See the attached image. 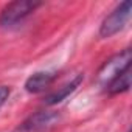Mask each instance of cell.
Returning <instances> with one entry per match:
<instances>
[{"mask_svg":"<svg viewBox=\"0 0 132 132\" xmlns=\"http://www.w3.org/2000/svg\"><path fill=\"white\" fill-rule=\"evenodd\" d=\"M40 6H42L40 2H31V0L11 2L0 13V27L2 28H13L19 23H22L28 16H31Z\"/></svg>","mask_w":132,"mask_h":132,"instance_id":"obj_1","label":"cell"},{"mask_svg":"<svg viewBox=\"0 0 132 132\" xmlns=\"http://www.w3.org/2000/svg\"><path fill=\"white\" fill-rule=\"evenodd\" d=\"M130 11H132V3L129 0L117 5L112 13L109 16L104 17V20L101 22L100 27V37L103 39H109L112 36H115L117 33H120L129 22L130 19Z\"/></svg>","mask_w":132,"mask_h":132,"instance_id":"obj_2","label":"cell"},{"mask_svg":"<svg viewBox=\"0 0 132 132\" xmlns=\"http://www.w3.org/2000/svg\"><path fill=\"white\" fill-rule=\"evenodd\" d=\"M130 48H124L123 51L113 54L110 59H107L98 70V75H96V81L100 86L106 87L107 82H110L118 73H121L124 69L130 67Z\"/></svg>","mask_w":132,"mask_h":132,"instance_id":"obj_3","label":"cell"},{"mask_svg":"<svg viewBox=\"0 0 132 132\" xmlns=\"http://www.w3.org/2000/svg\"><path fill=\"white\" fill-rule=\"evenodd\" d=\"M61 120V115L54 110H39L25 118L11 132H48Z\"/></svg>","mask_w":132,"mask_h":132,"instance_id":"obj_4","label":"cell"},{"mask_svg":"<svg viewBox=\"0 0 132 132\" xmlns=\"http://www.w3.org/2000/svg\"><path fill=\"white\" fill-rule=\"evenodd\" d=\"M56 79H57L56 72H36L27 78L25 90L28 93H42L48 90Z\"/></svg>","mask_w":132,"mask_h":132,"instance_id":"obj_5","label":"cell"},{"mask_svg":"<svg viewBox=\"0 0 132 132\" xmlns=\"http://www.w3.org/2000/svg\"><path fill=\"white\" fill-rule=\"evenodd\" d=\"M82 79H84V76H82V75H76L73 79H70L69 82H65L64 86H61L57 90H54V92L48 93V95L44 98V103H45L47 106L59 104L61 101H64L69 95H72V93L79 87V84L82 82Z\"/></svg>","mask_w":132,"mask_h":132,"instance_id":"obj_6","label":"cell"},{"mask_svg":"<svg viewBox=\"0 0 132 132\" xmlns=\"http://www.w3.org/2000/svg\"><path fill=\"white\" fill-rule=\"evenodd\" d=\"M130 89V67L124 69L121 73H118L110 82H107V86L104 87V90L109 95H120L124 93Z\"/></svg>","mask_w":132,"mask_h":132,"instance_id":"obj_7","label":"cell"},{"mask_svg":"<svg viewBox=\"0 0 132 132\" xmlns=\"http://www.w3.org/2000/svg\"><path fill=\"white\" fill-rule=\"evenodd\" d=\"M10 93H11V89L8 86H0V109H2V106L10 98Z\"/></svg>","mask_w":132,"mask_h":132,"instance_id":"obj_8","label":"cell"}]
</instances>
